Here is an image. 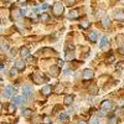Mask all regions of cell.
Segmentation results:
<instances>
[{"label":"cell","instance_id":"33","mask_svg":"<svg viewBox=\"0 0 124 124\" xmlns=\"http://www.w3.org/2000/svg\"><path fill=\"white\" fill-rule=\"evenodd\" d=\"M107 62L108 63H113V62H114V56H110V57H108V60H107Z\"/></svg>","mask_w":124,"mask_h":124},{"label":"cell","instance_id":"13","mask_svg":"<svg viewBox=\"0 0 124 124\" xmlns=\"http://www.w3.org/2000/svg\"><path fill=\"white\" fill-rule=\"evenodd\" d=\"M29 55H30V48L29 47L24 46V47L20 48V56H21V57H27Z\"/></svg>","mask_w":124,"mask_h":124},{"label":"cell","instance_id":"40","mask_svg":"<svg viewBox=\"0 0 124 124\" xmlns=\"http://www.w3.org/2000/svg\"><path fill=\"white\" fill-rule=\"evenodd\" d=\"M39 10H40V8H34V13H39Z\"/></svg>","mask_w":124,"mask_h":124},{"label":"cell","instance_id":"42","mask_svg":"<svg viewBox=\"0 0 124 124\" xmlns=\"http://www.w3.org/2000/svg\"><path fill=\"white\" fill-rule=\"evenodd\" d=\"M0 110H1V104H0Z\"/></svg>","mask_w":124,"mask_h":124},{"label":"cell","instance_id":"28","mask_svg":"<svg viewBox=\"0 0 124 124\" xmlns=\"http://www.w3.org/2000/svg\"><path fill=\"white\" fill-rule=\"evenodd\" d=\"M67 118H68L67 113H61V114L58 116V119H60V120H62V122H65V120H66Z\"/></svg>","mask_w":124,"mask_h":124},{"label":"cell","instance_id":"16","mask_svg":"<svg viewBox=\"0 0 124 124\" xmlns=\"http://www.w3.org/2000/svg\"><path fill=\"white\" fill-rule=\"evenodd\" d=\"M68 17H70V19H77V17H79V13L77 11L76 9H73V10H70Z\"/></svg>","mask_w":124,"mask_h":124},{"label":"cell","instance_id":"9","mask_svg":"<svg viewBox=\"0 0 124 124\" xmlns=\"http://www.w3.org/2000/svg\"><path fill=\"white\" fill-rule=\"evenodd\" d=\"M15 93V88L14 87H11V86H8L5 89H4V97H6V98H9V97H11L13 94Z\"/></svg>","mask_w":124,"mask_h":124},{"label":"cell","instance_id":"22","mask_svg":"<svg viewBox=\"0 0 124 124\" xmlns=\"http://www.w3.org/2000/svg\"><path fill=\"white\" fill-rule=\"evenodd\" d=\"M15 110H16V107H15V104H13V103H11V104H9V106H8V112L10 113V114H14V113H15Z\"/></svg>","mask_w":124,"mask_h":124},{"label":"cell","instance_id":"27","mask_svg":"<svg viewBox=\"0 0 124 124\" xmlns=\"http://www.w3.org/2000/svg\"><path fill=\"white\" fill-rule=\"evenodd\" d=\"M117 42H118V45H123L124 44V35H118L117 36Z\"/></svg>","mask_w":124,"mask_h":124},{"label":"cell","instance_id":"36","mask_svg":"<svg viewBox=\"0 0 124 124\" xmlns=\"http://www.w3.org/2000/svg\"><path fill=\"white\" fill-rule=\"evenodd\" d=\"M16 73H17V70L16 68H13L11 71H10V75H11V76H15Z\"/></svg>","mask_w":124,"mask_h":124},{"label":"cell","instance_id":"39","mask_svg":"<svg viewBox=\"0 0 124 124\" xmlns=\"http://www.w3.org/2000/svg\"><path fill=\"white\" fill-rule=\"evenodd\" d=\"M47 8H48L47 4H42V6H41V9H47Z\"/></svg>","mask_w":124,"mask_h":124},{"label":"cell","instance_id":"2","mask_svg":"<svg viewBox=\"0 0 124 124\" xmlns=\"http://www.w3.org/2000/svg\"><path fill=\"white\" fill-rule=\"evenodd\" d=\"M31 78H32V81H34L35 85H42L45 81H47L44 76H41V75H39V73H32V75H31Z\"/></svg>","mask_w":124,"mask_h":124},{"label":"cell","instance_id":"38","mask_svg":"<svg viewBox=\"0 0 124 124\" xmlns=\"http://www.w3.org/2000/svg\"><path fill=\"white\" fill-rule=\"evenodd\" d=\"M58 109H61V106H56V107H55V109H54V112L56 113V112H57Z\"/></svg>","mask_w":124,"mask_h":124},{"label":"cell","instance_id":"4","mask_svg":"<svg viewBox=\"0 0 124 124\" xmlns=\"http://www.w3.org/2000/svg\"><path fill=\"white\" fill-rule=\"evenodd\" d=\"M99 47L102 50H107L109 47V40H108L107 36H102V39L99 41Z\"/></svg>","mask_w":124,"mask_h":124},{"label":"cell","instance_id":"17","mask_svg":"<svg viewBox=\"0 0 124 124\" xmlns=\"http://www.w3.org/2000/svg\"><path fill=\"white\" fill-rule=\"evenodd\" d=\"M79 27H81V29H88V27H89V20L83 19V20L79 23Z\"/></svg>","mask_w":124,"mask_h":124},{"label":"cell","instance_id":"11","mask_svg":"<svg viewBox=\"0 0 124 124\" xmlns=\"http://www.w3.org/2000/svg\"><path fill=\"white\" fill-rule=\"evenodd\" d=\"M23 96L25 98H30L31 96H32V88H31L30 86H25L24 89H23Z\"/></svg>","mask_w":124,"mask_h":124},{"label":"cell","instance_id":"6","mask_svg":"<svg viewBox=\"0 0 124 124\" xmlns=\"http://www.w3.org/2000/svg\"><path fill=\"white\" fill-rule=\"evenodd\" d=\"M25 97L21 94V96H15L14 97V99H13V104H15V106H23L24 103H25Z\"/></svg>","mask_w":124,"mask_h":124},{"label":"cell","instance_id":"21","mask_svg":"<svg viewBox=\"0 0 124 124\" xmlns=\"http://www.w3.org/2000/svg\"><path fill=\"white\" fill-rule=\"evenodd\" d=\"M39 19L41 20V21H48V20H50V15L46 14V13H44V14H41L39 16Z\"/></svg>","mask_w":124,"mask_h":124},{"label":"cell","instance_id":"5","mask_svg":"<svg viewBox=\"0 0 124 124\" xmlns=\"http://www.w3.org/2000/svg\"><path fill=\"white\" fill-rule=\"evenodd\" d=\"M48 75L52 76V77H57V76L60 75V67H58L57 65L51 66V67L48 68Z\"/></svg>","mask_w":124,"mask_h":124},{"label":"cell","instance_id":"41","mask_svg":"<svg viewBox=\"0 0 124 124\" xmlns=\"http://www.w3.org/2000/svg\"><path fill=\"white\" fill-rule=\"evenodd\" d=\"M4 68V63H0V70H3Z\"/></svg>","mask_w":124,"mask_h":124},{"label":"cell","instance_id":"7","mask_svg":"<svg viewBox=\"0 0 124 124\" xmlns=\"http://www.w3.org/2000/svg\"><path fill=\"white\" fill-rule=\"evenodd\" d=\"M82 78H83L85 81H89L93 78V71L91 68H86L83 71V73H82Z\"/></svg>","mask_w":124,"mask_h":124},{"label":"cell","instance_id":"10","mask_svg":"<svg viewBox=\"0 0 124 124\" xmlns=\"http://www.w3.org/2000/svg\"><path fill=\"white\" fill-rule=\"evenodd\" d=\"M114 19L118 21H124V11L122 9H118L114 11Z\"/></svg>","mask_w":124,"mask_h":124},{"label":"cell","instance_id":"19","mask_svg":"<svg viewBox=\"0 0 124 124\" xmlns=\"http://www.w3.org/2000/svg\"><path fill=\"white\" fill-rule=\"evenodd\" d=\"M0 50H1L3 52H6L8 50H10L9 44H8V42H5V41H4V42H1V44H0Z\"/></svg>","mask_w":124,"mask_h":124},{"label":"cell","instance_id":"18","mask_svg":"<svg viewBox=\"0 0 124 124\" xmlns=\"http://www.w3.org/2000/svg\"><path fill=\"white\" fill-rule=\"evenodd\" d=\"M20 15H21V10H13L11 11V19L14 20V21L17 17H20Z\"/></svg>","mask_w":124,"mask_h":124},{"label":"cell","instance_id":"15","mask_svg":"<svg viewBox=\"0 0 124 124\" xmlns=\"http://www.w3.org/2000/svg\"><path fill=\"white\" fill-rule=\"evenodd\" d=\"M54 91H55V93H57V94H61V93H63V91H65V85L63 83H58L54 88Z\"/></svg>","mask_w":124,"mask_h":124},{"label":"cell","instance_id":"32","mask_svg":"<svg viewBox=\"0 0 124 124\" xmlns=\"http://www.w3.org/2000/svg\"><path fill=\"white\" fill-rule=\"evenodd\" d=\"M118 52H119L122 56H124V46H120V47L118 48Z\"/></svg>","mask_w":124,"mask_h":124},{"label":"cell","instance_id":"24","mask_svg":"<svg viewBox=\"0 0 124 124\" xmlns=\"http://www.w3.org/2000/svg\"><path fill=\"white\" fill-rule=\"evenodd\" d=\"M31 114H32V110H31V109H29V108H24V109H23V116L30 117Z\"/></svg>","mask_w":124,"mask_h":124},{"label":"cell","instance_id":"37","mask_svg":"<svg viewBox=\"0 0 124 124\" xmlns=\"http://www.w3.org/2000/svg\"><path fill=\"white\" fill-rule=\"evenodd\" d=\"M77 124H88L86 120H79V122H77Z\"/></svg>","mask_w":124,"mask_h":124},{"label":"cell","instance_id":"26","mask_svg":"<svg viewBox=\"0 0 124 124\" xmlns=\"http://www.w3.org/2000/svg\"><path fill=\"white\" fill-rule=\"evenodd\" d=\"M75 58V52L72 51V52H66V60H68V61H72Z\"/></svg>","mask_w":124,"mask_h":124},{"label":"cell","instance_id":"31","mask_svg":"<svg viewBox=\"0 0 124 124\" xmlns=\"http://www.w3.org/2000/svg\"><path fill=\"white\" fill-rule=\"evenodd\" d=\"M91 123H92V124H99V120H98L97 117H92V118H91Z\"/></svg>","mask_w":124,"mask_h":124},{"label":"cell","instance_id":"3","mask_svg":"<svg viewBox=\"0 0 124 124\" xmlns=\"http://www.w3.org/2000/svg\"><path fill=\"white\" fill-rule=\"evenodd\" d=\"M99 108H101L102 110H110V109L113 108V102L109 101V99H104V101L101 103Z\"/></svg>","mask_w":124,"mask_h":124},{"label":"cell","instance_id":"12","mask_svg":"<svg viewBox=\"0 0 124 124\" xmlns=\"http://www.w3.org/2000/svg\"><path fill=\"white\" fill-rule=\"evenodd\" d=\"M52 89H54L52 86L47 85V86H45L42 89H41V93H42L44 96H50V94H51V92H52Z\"/></svg>","mask_w":124,"mask_h":124},{"label":"cell","instance_id":"34","mask_svg":"<svg viewBox=\"0 0 124 124\" xmlns=\"http://www.w3.org/2000/svg\"><path fill=\"white\" fill-rule=\"evenodd\" d=\"M63 63H65L63 60H57V66L58 67H62V66H63Z\"/></svg>","mask_w":124,"mask_h":124},{"label":"cell","instance_id":"29","mask_svg":"<svg viewBox=\"0 0 124 124\" xmlns=\"http://www.w3.org/2000/svg\"><path fill=\"white\" fill-rule=\"evenodd\" d=\"M42 124H51V118L48 116H45L42 118Z\"/></svg>","mask_w":124,"mask_h":124},{"label":"cell","instance_id":"43","mask_svg":"<svg viewBox=\"0 0 124 124\" xmlns=\"http://www.w3.org/2000/svg\"><path fill=\"white\" fill-rule=\"evenodd\" d=\"M1 124H6V123H1Z\"/></svg>","mask_w":124,"mask_h":124},{"label":"cell","instance_id":"23","mask_svg":"<svg viewBox=\"0 0 124 124\" xmlns=\"http://www.w3.org/2000/svg\"><path fill=\"white\" fill-rule=\"evenodd\" d=\"M89 40H91V42H96L97 41V32L96 31H93V32L89 34Z\"/></svg>","mask_w":124,"mask_h":124},{"label":"cell","instance_id":"14","mask_svg":"<svg viewBox=\"0 0 124 124\" xmlns=\"http://www.w3.org/2000/svg\"><path fill=\"white\" fill-rule=\"evenodd\" d=\"M73 99H75V96H73V94H68V96L65 97L63 103H65L66 106H70V104H72V103H73Z\"/></svg>","mask_w":124,"mask_h":124},{"label":"cell","instance_id":"35","mask_svg":"<svg viewBox=\"0 0 124 124\" xmlns=\"http://www.w3.org/2000/svg\"><path fill=\"white\" fill-rule=\"evenodd\" d=\"M66 4H67L68 6H72V5L75 4V0H67V1H66Z\"/></svg>","mask_w":124,"mask_h":124},{"label":"cell","instance_id":"25","mask_svg":"<svg viewBox=\"0 0 124 124\" xmlns=\"http://www.w3.org/2000/svg\"><path fill=\"white\" fill-rule=\"evenodd\" d=\"M102 24H103V26H106V27H108L109 25H110V20H109V17H103V20H102Z\"/></svg>","mask_w":124,"mask_h":124},{"label":"cell","instance_id":"20","mask_svg":"<svg viewBox=\"0 0 124 124\" xmlns=\"http://www.w3.org/2000/svg\"><path fill=\"white\" fill-rule=\"evenodd\" d=\"M89 93H91V94H93V96L98 94V88H97L96 85H92V86L89 87Z\"/></svg>","mask_w":124,"mask_h":124},{"label":"cell","instance_id":"30","mask_svg":"<svg viewBox=\"0 0 124 124\" xmlns=\"http://www.w3.org/2000/svg\"><path fill=\"white\" fill-rule=\"evenodd\" d=\"M108 124H118V118H117V117L109 118V123H108Z\"/></svg>","mask_w":124,"mask_h":124},{"label":"cell","instance_id":"1","mask_svg":"<svg viewBox=\"0 0 124 124\" xmlns=\"http://www.w3.org/2000/svg\"><path fill=\"white\" fill-rule=\"evenodd\" d=\"M52 11H54V14L56 16L62 15V14H63V5H62L60 1H56L54 4V6H52Z\"/></svg>","mask_w":124,"mask_h":124},{"label":"cell","instance_id":"8","mask_svg":"<svg viewBox=\"0 0 124 124\" xmlns=\"http://www.w3.org/2000/svg\"><path fill=\"white\" fill-rule=\"evenodd\" d=\"M25 67H26V63H25L24 60H16L15 61V68L17 71H24Z\"/></svg>","mask_w":124,"mask_h":124}]
</instances>
